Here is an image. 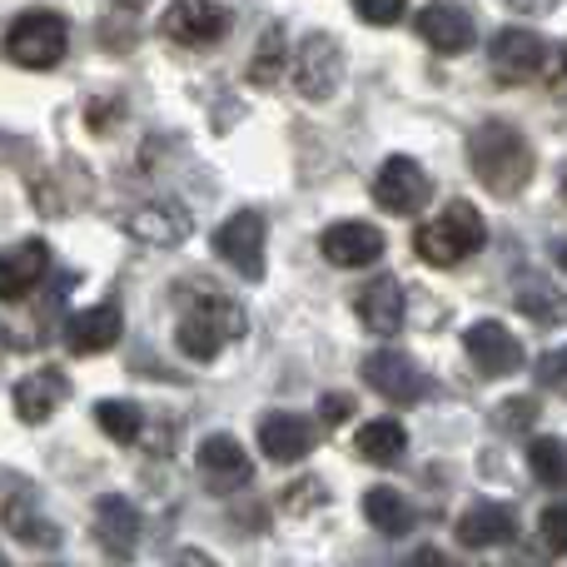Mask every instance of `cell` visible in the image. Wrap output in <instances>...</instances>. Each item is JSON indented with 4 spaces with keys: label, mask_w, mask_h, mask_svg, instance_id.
<instances>
[{
    "label": "cell",
    "mask_w": 567,
    "mask_h": 567,
    "mask_svg": "<svg viewBox=\"0 0 567 567\" xmlns=\"http://www.w3.org/2000/svg\"><path fill=\"white\" fill-rule=\"evenodd\" d=\"M369 195L379 199V209H389V215H419V209L433 199V179H429V169H423L419 159L389 155L379 165V175H373Z\"/></svg>",
    "instance_id": "obj_8"
},
{
    "label": "cell",
    "mask_w": 567,
    "mask_h": 567,
    "mask_svg": "<svg viewBox=\"0 0 567 567\" xmlns=\"http://www.w3.org/2000/svg\"><path fill=\"white\" fill-rule=\"evenodd\" d=\"M70 50V25L55 10H25L6 30V55L25 70H55Z\"/></svg>",
    "instance_id": "obj_4"
},
{
    "label": "cell",
    "mask_w": 567,
    "mask_h": 567,
    "mask_svg": "<svg viewBox=\"0 0 567 567\" xmlns=\"http://www.w3.org/2000/svg\"><path fill=\"white\" fill-rule=\"evenodd\" d=\"M543 85H548L553 100H567V40L563 45H548V60H543Z\"/></svg>",
    "instance_id": "obj_34"
},
{
    "label": "cell",
    "mask_w": 567,
    "mask_h": 567,
    "mask_svg": "<svg viewBox=\"0 0 567 567\" xmlns=\"http://www.w3.org/2000/svg\"><path fill=\"white\" fill-rule=\"evenodd\" d=\"M125 333V313L120 303H95V309H80L75 319L65 323V343L80 359H95V353H110Z\"/></svg>",
    "instance_id": "obj_18"
},
{
    "label": "cell",
    "mask_w": 567,
    "mask_h": 567,
    "mask_svg": "<svg viewBox=\"0 0 567 567\" xmlns=\"http://www.w3.org/2000/svg\"><path fill=\"white\" fill-rule=\"evenodd\" d=\"M538 383L548 393H558V399H567V349H553L538 359Z\"/></svg>",
    "instance_id": "obj_33"
},
{
    "label": "cell",
    "mask_w": 567,
    "mask_h": 567,
    "mask_svg": "<svg viewBox=\"0 0 567 567\" xmlns=\"http://www.w3.org/2000/svg\"><path fill=\"white\" fill-rule=\"evenodd\" d=\"M363 383H369L379 399L399 403V409H409V403H419L423 393H429V383H423L419 363L409 359L403 349H373L369 359H363Z\"/></svg>",
    "instance_id": "obj_10"
},
{
    "label": "cell",
    "mask_w": 567,
    "mask_h": 567,
    "mask_svg": "<svg viewBox=\"0 0 567 567\" xmlns=\"http://www.w3.org/2000/svg\"><path fill=\"white\" fill-rule=\"evenodd\" d=\"M50 269L45 239H25L16 249H0V299H25Z\"/></svg>",
    "instance_id": "obj_21"
},
{
    "label": "cell",
    "mask_w": 567,
    "mask_h": 567,
    "mask_svg": "<svg viewBox=\"0 0 567 567\" xmlns=\"http://www.w3.org/2000/svg\"><path fill=\"white\" fill-rule=\"evenodd\" d=\"M543 60H548V40L533 35V30L508 25L493 35L488 65H493V80H503V85H528V80H538Z\"/></svg>",
    "instance_id": "obj_9"
},
{
    "label": "cell",
    "mask_w": 567,
    "mask_h": 567,
    "mask_svg": "<svg viewBox=\"0 0 567 567\" xmlns=\"http://www.w3.org/2000/svg\"><path fill=\"white\" fill-rule=\"evenodd\" d=\"M284 65H289V35H284V25H269L249 55V85H275Z\"/></svg>",
    "instance_id": "obj_27"
},
{
    "label": "cell",
    "mask_w": 567,
    "mask_h": 567,
    "mask_svg": "<svg viewBox=\"0 0 567 567\" xmlns=\"http://www.w3.org/2000/svg\"><path fill=\"white\" fill-rule=\"evenodd\" d=\"M403 567H453V563L443 558L439 548H419V553H409V558H403Z\"/></svg>",
    "instance_id": "obj_37"
},
{
    "label": "cell",
    "mask_w": 567,
    "mask_h": 567,
    "mask_svg": "<svg viewBox=\"0 0 567 567\" xmlns=\"http://www.w3.org/2000/svg\"><path fill=\"white\" fill-rule=\"evenodd\" d=\"M513 303H518V313H523V319H533L538 329H558V323H567V293L553 289V284L538 279V275H523L518 279Z\"/></svg>",
    "instance_id": "obj_23"
},
{
    "label": "cell",
    "mask_w": 567,
    "mask_h": 567,
    "mask_svg": "<svg viewBox=\"0 0 567 567\" xmlns=\"http://www.w3.org/2000/svg\"><path fill=\"white\" fill-rule=\"evenodd\" d=\"M189 209L175 205V199H155V205H140L125 215V235L140 239V245H155V249H169V245H185L189 239Z\"/></svg>",
    "instance_id": "obj_15"
},
{
    "label": "cell",
    "mask_w": 567,
    "mask_h": 567,
    "mask_svg": "<svg viewBox=\"0 0 567 567\" xmlns=\"http://www.w3.org/2000/svg\"><path fill=\"white\" fill-rule=\"evenodd\" d=\"M419 35H423V45L429 50H439V55H463V50L478 40V25H473V16L463 6H423L419 10Z\"/></svg>",
    "instance_id": "obj_19"
},
{
    "label": "cell",
    "mask_w": 567,
    "mask_h": 567,
    "mask_svg": "<svg viewBox=\"0 0 567 567\" xmlns=\"http://www.w3.org/2000/svg\"><path fill=\"white\" fill-rule=\"evenodd\" d=\"M65 399H70L65 373L60 369H35V373H25V379L16 383V419L35 429V423H45Z\"/></svg>",
    "instance_id": "obj_20"
},
{
    "label": "cell",
    "mask_w": 567,
    "mask_h": 567,
    "mask_svg": "<svg viewBox=\"0 0 567 567\" xmlns=\"http://www.w3.org/2000/svg\"><path fill=\"white\" fill-rule=\"evenodd\" d=\"M140 533H145V523H140V508L130 498L105 493V498L95 503V538H100V548H105L110 558H120V563L135 558Z\"/></svg>",
    "instance_id": "obj_16"
},
{
    "label": "cell",
    "mask_w": 567,
    "mask_h": 567,
    "mask_svg": "<svg viewBox=\"0 0 567 567\" xmlns=\"http://www.w3.org/2000/svg\"><path fill=\"white\" fill-rule=\"evenodd\" d=\"M245 323L249 319L235 299H225V293H195V299H185V309H179L175 343L185 359L209 363V359H219L225 343H235L239 333H245Z\"/></svg>",
    "instance_id": "obj_2"
},
{
    "label": "cell",
    "mask_w": 567,
    "mask_h": 567,
    "mask_svg": "<svg viewBox=\"0 0 567 567\" xmlns=\"http://www.w3.org/2000/svg\"><path fill=\"white\" fill-rule=\"evenodd\" d=\"M259 449H265L269 463H299L313 453V443H319V433H313L309 419H299V413H259Z\"/></svg>",
    "instance_id": "obj_14"
},
{
    "label": "cell",
    "mask_w": 567,
    "mask_h": 567,
    "mask_svg": "<svg viewBox=\"0 0 567 567\" xmlns=\"http://www.w3.org/2000/svg\"><path fill=\"white\" fill-rule=\"evenodd\" d=\"M403 6H409V0H353L359 20H369V25H393V20H403Z\"/></svg>",
    "instance_id": "obj_35"
},
{
    "label": "cell",
    "mask_w": 567,
    "mask_h": 567,
    "mask_svg": "<svg viewBox=\"0 0 567 567\" xmlns=\"http://www.w3.org/2000/svg\"><path fill=\"white\" fill-rule=\"evenodd\" d=\"M265 245H269V219L259 209H235L215 229V255L249 284L265 279Z\"/></svg>",
    "instance_id": "obj_5"
},
{
    "label": "cell",
    "mask_w": 567,
    "mask_h": 567,
    "mask_svg": "<svg viewBox=\"0 0 567 567\" xmlns=\"http://www.w3.org/2000/svg\"><path fill=\"white\" fill-rule=\"evenodd\" d=\"M95 423H100V433L115 439V443H140L145 439V413H140L135 403H125V399H100L95 403Z\"/></svg>",
    "instance_id": "obj_28"
},
{
    "label": "cell",
    "mask_w": 567,
    "mask_h": 567,
    "mask_svg": "<svg viewBox=\"0 0 567 567\" xmlns=\"http://www.w3.org/2000/svg\"><path fill=\"white\" fill-rule=\"evenodd\" d=\"M353 313H359V323L369 333L393 339V333L403 329V284L393 275H373L359 293H353Z\"/></svg>",
    "instance_id": "obj_17"
},
{
    "label": "cell",
    "mask_w": 567,
    "mask_h": 567,
    "mask_svg": "<svg viewBox=\"0 0 567 567\" xmlns=\"http://www.w3.org/2000/svg\"><path fill=\"white\" fill-rule=\"evenodd\" d=\"M528 468L548 488H567V443L563 439H533L528 443Z\"/></svg>",
    "instance_id": "obj_29"
},
{
    "label": "cell",
    "mask_w": 567,
    "mask_h": 567,
    "mask_svg": "<svg viewBox=\"0 0 567 567\" xmlns=\"http://www.w3.org/2000/svg\"><path fill=\"white\" fill-rule=\"evenodd\" d=\"M169 567H215V558H205L199 548H185V553H175V563Z\"/></svg>",
    "instance_id": "obj_38"
},
{
    "label": "cell",
    "mask_w": 567,
    "mask_h": 567,
    "mask_svg": "<svg viewBox=\"0 0 567 567\" xmlns=\"http://www.w3.org/2000/svg\"><path fill=\"white\" fill-rule=\"evenodd\" d=\"M319 419L329 423V429H339V423H349V419H353V399H349V393H323V403H319Z\"/></svg>",
    "instance_id": "obj_36"
},
{
    "label": "cell",
    "mask_w": 567,
    "mask_h": 567,
    "mask_svg": "<svg viewBox=\"0 0 567 567\" xmlns=\"http://www.w3.org/2000/svg\"><path fill=\"white\" fill-rule=\"evenodd\" d=\"M319 249L333 269H363V265H379L389 239H383V229L369 225V219H339V225H329L319 235Z\"/></svg>",
    "instance_id": "obj_12"
},
{
    "label": "cell",
    "mask_w": 567,
    "mask_h": 567,
    "mask_svg": "<svg viewBox=\"0 0 567 567\" xmlns=\"http://www.w3.org/2000/svg\"><path fill=\"white\" fill-rule=\"evenodd\" d=\"M543 543H548V553H558V558H567V498L553 503V508H543Z\"/></svg>",
    "instance_id": "obj_32"
},
{
    "label": "cell",
    "mask_w": 567,
    "mask_h": 567,
    "mask_svg": "<svg viewBox=\"0 0 567 567\" xmlns=\"http://www.w3.org/2000/svg\"><path fill=\"white\" fill-rule=\"evenodd\" d=\"M463 349H468L473 369L488 373V379H503V373L523 369V343L503 329L498 319H478L468 333H463Z\"/></svg>",
    "instance_id": "obj_13"
},
{
    "label": "cell",
    "mask_w": 567,
    "mask_h": 567,
    "mask_svg": "<svg viewBox=\"0 0 567 567\" xmlns=\"http://www.w3.org/2000/svg\"><path fill=\"white\" fill-rule=\"evenodd\" d=\"M195 468H199V483H205L209 493H219V498L249 488V478H255V463H249V453L239 449L229 433H209V439L199 443Z\"/></svg>",
    "instance_id": "obj_11"
},
{
    "label": "cell",
    "mask_w": 567,
    "mask_h": 567,
    "mask_svg": "<svg viewBox=\"0 0 567 567\" xmlns=\"http://www.w3.org/2000/svg\"><path fill=\"white\" fill-rule=\"evenodd\" d=\"M279 503H284V513L303 518V513L323 508V483H319V478H299V483H289V488L279 493Z\"/></svg>",
    "instance_id": "obj_31"
},
{
    "label": "cell",
    "mask_w": 567,
    "mask_h": 567,
    "mask_svg": "<svg viewBox=\"0 0 567 567\" xmlns=\"http://www.w3.org/2000/svg\"><path fill=\"white\" fill-rule=\"evenodd\" d=\"M235 30V10L219 6V0H175L159 20V35L175 40L185 50H209Z\"/></svg>",
    "instance_id": "obj_6"
},
{
    "label": "cell",
    "mask_w": 567,
    "mask_h": 567,
    "mask_svg": "<svg viewBox=\"0 0 567 567\" xmlns=\"http://www.w3.org/2000/svg\"><path fill=\"white\" fill-rule=\"evenodd\" d=\"M468 165L498 199H513L528 189L533 169H538V155H533V145L523 140V130H513L508 120H483L468 140Z\"/></svg>",
    "instance_id": "obj_1"
},
{
    "label": "cell",
    "mask_w": 567,
    "mask_h": 567,
    "mask_svg": "<svg viewBox=\"0 0 567 567\" xmlns=\"http://www.w3.org/2000/svg\"><path fill=\"white\" fill-rule=\"evenodd\" d=\"M115 6H120V10H140V6H145V0H115Z\"/></svg>",
    "instance_id": "obj_41"
},
{
    "label": "cell",
    "mask_w": 567,
    "mask_h": 567,
    "mask_svg": "<svg viewBox=\"0 0 567 567\" xmlns=\"http://www.w3.org/2000/svg\"><path fill=\"white\" fill-rule=\"evenodd\" d=\"M289 70H293V90H299L303 100H313V105H323V100L339 90V80H343V50H339V40L323 35V30L303 35L299 50L289 55Z\"/></svg>",
    "instance_id": "obj_7"
},
{
    "label": "cell",
    "mask_w": 567,
    "mask_h": 567,
    "mask_svg": "<svg viewBox=\"0 0 567 567\" xmlns=\"http://www.w3.org/2000/svg\"><path fill=\"white\" fill-rule=\"evenodd\" d=\"M363 518L379 533H389V538H403V533H413L419 513H413V503L399 488H369L363 493Z\"/></svg>",
    "instance_id": "obj_25"
},
{
    "label": "cell",
    "mask_w": 567,
    "mask_h": 567,
    "mask_svg": "<svg viewBox=\"0 0 567 567\" xmlns=\"http://www.w3.org/2000/svg\"><path fill=\"white\" fill-rule=\"evenodd\" d=\"M353 449H359L363 463L393 468V463H403V453H409V433H403L399 419H373V423H363V429H359Z\"/></svg>",
    "instance_id": "obj_24"
},
{
    "label": "cell",
    "mask_w": 567,
    "mask_h": 567,
    "mask_svg": "<svg viewBox=\"0 0 567 567\" xmlns=\"http://www.w3.org/2000/svg\"><path fill=\"white\" fill-rule=\"evenodd\" d=\"M6 528L30 548H60V528L35 508V498H10L6 503Z\"/></svg>",
    "instance_id": "obj_26"
},
{
    "label": "cell",
    "mask_w": 567,
    "mask_h": 567,
    "mask_svg": "<svg viewBox=\"0 0 567 567\" xmlns=\"http://www.w3.org/2000/svg\"><path fill=\"white\" fill-rule=\"evenodd\" d=\"M0 567H6V553H0Z\"/></svg>",
    "instance_id": "obj_43"
},
{
    "label": "cell",
    "mask_w": 567,
    "mask_h": 567,
    "mask_svg": "<svg viewBox=\"0 0 567 567\" xmlns=\"http://www.w3.org/2000/svg\"><path fill=\"white\" fill-rule=\"evenodd\" d=\"M518 538V518L503 503H473L458 518V543L463 548H503Z\"/></svg>",
    "instance_id": "obj_22"
},
{
    "label": "cell",
    "mask_w": 567,
    "mask_h": 567,
    "mask_svg": "<svg viewBox=\"0 0 567 567\" xmlns=\"http://www.w3.org/2000/svg\"><path fill=\"white\" fill-rule=\"evenodd\" d=\"M518 10H533V6H553V0H513Z\"/></svg>",
    "instance_id": "obj_40"
},
{
    "label": "cell",
    "mask_w": 567,
    "mask_h": 567,
    "mask_svg": "<svg viewBox=\"0 0 567 567\" xmlns=\"http://www.w3.org/2000/svg\"><path fill=\"white\" fill-rule=\"evenodd\" d=\"M533 419H538V399H503L498 409H493V423H498L503 433H528L533 429Z\"/></svg>",
    "instance_id": "obj_30"
},
{
    "label": "cell",
    "mask_w": 567,
    "mask_h": 567,
    "mask_svg": "<svg viewBox=\"0 0 567 567\" xmlns=\"http://www.w3.org/2000/svg\"><path fill=\"white\" fill-rule=\"evenodd\" d=\"M483 245H488V225H483L478 205H468V199L443 205V215L419 225V235H413V255L433 269L463 265V259H473Z\"/></svg>",
    "instance_id": "obj_3"
},
{
    "label": "cell",
    "mask_w": 567,
    "mask_h": 567,
    "mask_svg": "<svg viewBox=\"0 0 567 567\" xmlns=\"http://www.w3.org/2000/svg\"><path fill=\"white\" fill-rule=\"evenodd\" d=\"M563 199H567V179H563Z\"/></svg>",
    "instance_id": "obj_42"
},
{
    "label": "cell",
    "mask_w": 567,
    "mask_h": 567,
    "mask_svg": "<svg viewBox=\"0 0 567 567\" xmlns=\"http://www.w3.org/2000/svg\"><path fill=\"white\" fill-rule=\"evenodd\" d=\"M553 265H558L563 275H567V239H558V245H553Z\"/></svg>",
    "instance_id": "obj_39"
}]
</instances>
